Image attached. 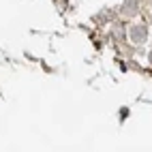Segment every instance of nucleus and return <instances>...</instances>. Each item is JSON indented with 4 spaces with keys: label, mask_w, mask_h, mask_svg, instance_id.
<instances>
[{
    "label": "nucleus",
    "mask_w": 152,
    "mask_h": 152,
    "mask_svg": "<svg viewBox=\"0 0 152 152\" xmlns=\"http://www.w3.org/2000/svg\"><path fill=\"white\" fill-rule=\"evenodd\" d=\"M150 62H152V54H150Z\"/></svg>",
    "instance_id": "2"
},
{
    "label": "nucleus",
    "mask_w": 152,
    "mask_h": 152,
    "mask_svg": "<svg viewBox=\"0 0 152 152\" xmlns=\"http://www.w3.org/2000/svg\"><path fill=\"white\" fill-rule=\"evenodd\" d=\"M133 37L137 41H141V39H144V30H133Z\"/></svg>",
    "instance_id": "1"
}]
</instances>
